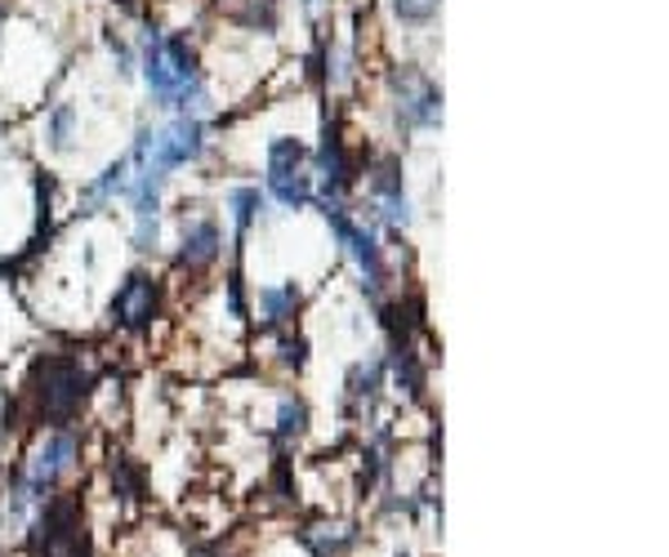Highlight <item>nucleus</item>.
<instances>
[{
  "mask_svg": "<svg viewBox=\"0 0 669 557\" xmlns=\"http://www.w3.org/2000/svg\"><path fill=\"white\" fill-rule=\"evenodd\" d=\"M94 388V375L77 357H41L27 379V397L36 406V420L49 429H67L81 414L86 397Z\"/></svg>",
  "mask_w": 669,
  "mask_h": 557,
  "instance_id": "1",
  "label": "nucleus"
},
{
  "mask_svg": "<svg viewBox=\"0 0 669 557\" xmlns=\"http://www.w3.org/2000/svg\"><path fill=\"white\" fill-rule=\"evenodd\" d=\"M201 152H206V125H201L196 116H179L157 134L144 129L139 144H134V152H129V166H148L157 174H170V170L196 161Z\"/></svg>",
  "mask_w": 669,
  "mask_h": 557,
  "instance_id": "2",
  "label": "nucleus"
},
{
  "mask_svg": "<svg viewBox=\"0 0 669 557\" xmlns=\"http://www.w3.org/2000/svg\"><path fill=\"white\" fill-rule=\"evenodd\" d=\"M77 455H81L77 433H72V429H54V433L36 446V455L27 459V477H23V486L14 491V513H23L32 500H49V491L58 486V477L72 473Z\"/></svg>",
  "mask_w": 669,
  "mask_h": 557,
  "instance_id": "3",
  "label": "nucleus"
},
{
  "mask_svg": "<svg viewBox=\"0 0 669 557\" xmlns=\"http://www.w3.org/2000/svg\"><path fill=\"white\" fill-rule=\"evenodd\" d=\"M32 548L41 557H90L86 535H81V509L72 496H49L36 526H32Z\"/></svg>",
  "mask_w": 669,
  "mask_h": 557,
  "instance_id": "4",
  "label": "nucleus"
},
{
  "mask_svg": "<svg viewBox=\"0 0 669 557\" xmlns=\"http://www.w3.org/2000/svg\"><path fill=\"white\" fill-rule=\"evenodd\" d=\"M393 94H397V125L401 129H433L442 121V90L411 72V67H401L393 72Z\"/></svg>",
  "mask_w": 669,
  "mask_h": 557,
  "instance_id": "5",
  "label": "nucleus"
},
{
  "mask_svg": "<svg viewBox=\"0 0 669 557\" xmlns=\"http://www.w3.org/2000/svg\"><path fill=\"white\" fill-rule=\"evenodd\" d=\"M157 304H161V286L152 272H129L121 291L112 295V326L121 330H148L152 317H157Z\"/></svg>",
  "mask_w": 669,
  "mask_h": 557,
  "instance_id": "6",
  "label": "nucleus"
},
{
  "mask_svg": "<svg viewBox=\"0 0 669 557\" xmlns=\"http://www.w3.org/2000/svg\"><path fill=\"white\" fill-rule=\"evenodd\" d=\"M317 170H321V183H326V196H321V201H340V196L353 187V166H349V157H344V138H340V125H334V121L321 125Z\"/></svg>",
  "mask_w": 669,
  "mask_h": 557,
  "instance_id": "7",
  "label": "nucleus"
},
{
  "mask_svg": "<svg viewBox=\"0 0 669 557\" xmlns=\"http://www.w3.org/2000/svg\"><path fill=\"white\" fill-rule=\"evenodd\" d=\"M219 254H224V232H219L215 219H192V224H183V246H179V263L183 268L201 272V268L219 263Z\"/></svg>",
  "mask_w": 669,
  "mask_h": 557,
  "instance_id": "8",
  "label": "nucleus"
},
{
  "mask_svg": "<svg viewBox=\"0 0 669 557\" xmlns=\"http://www.w3.org/2000/svg\"><path fill=\"white\" fill-rule=\"evenodd\" d=\"M161 32L157 27H148L144 32V77H148V90L157 94V103L161 107H174V99L183 94V86L174 81V72H170V62H166V49H161Z\"/></svg>",
  "mask_w": 669,
  "mask_h": 557,
  "instance_id": "9",
  "label": "nucleus"
},
{
  "mask_svg": "<svg viewBox=\"0 0 669 557\" xmlns=\"http://www.w3.org/2000/svg\"><path fill=\"white\" fill-rule=\"evenodd\" d=\"M344 246L353 250V259H358V268H362V276H366V291H371V295H379V291H384V282H388V272H384V250H379L375 232L353 228V232L344 237Z\"/></svg>",
  "mask_w": 669,
  "mask_h": 557,
  "instance_id": "10",
  "label": "nucleus"
},
{
  "mask_svg": "<svg viewBox=\"0 0 669 557\" xmlns=\"http://www.w3.org/2000/svg\"><path fill=\"white\" fill-rule=\"evenodd\" d=\"M299 304H304V291H299L295 282H286V286H263V291H259V312H263L268 326L291 321V317L299 312Z\"/></svg>",
  "mask_w": 669,
  "mask_h": 557,
  "instance_id": "11",
  "label": "nucleus"
},
{
  "mask_svg": "<svg viewBox=\"0 0 669 557\" xmlns=\"http://www.w3.org/2000/svg\"><path fill=\"white\" fill-rule=\"evenodd\" d=\"M125 183H129V157H116L90 187H86V196H81V205H86V215H94V205H103V201H112V196H121L125 192Z\"/></svg>",
  "mask_w": 669,
  "mask_h": 557,
  "instance_id": "12",
  "label": "nucleus"
},
{
  "mask_svg": "<svg viewBox=\"0 0 669 557\" xmlns=\"http://www.w3.org/2000/svg\"><path fill=\"white\" fill-rule=\"evenodd\" d=\"M304 544L317 557H344L358 544V526H349V522H340V526H313V531H304Z\"/></svg>",
  "mask_w": 669,
  "mask_h": 557,
  "instance_id": "13",
  "label": "nucleus"
},
{
  "mask_svg": "<svg viewBox=\"0 0 669 557\" xmlns=\"http://www.w3.org/2000/svg\"><path fill=\"white\" fill-rule=\"evenodd\" d=\"M268 196L299 211L304 201H313V174L308 170H291V174H268Z\"/></svg>",
  "mask_w": 669,
  "mask_h": 557,
  "instance_id": "14",
  "label": "nucleus"
},
{
  "mask_svg": "<svg viewBox=\"0 0 669 557\" xmlns=\"http://www.w3.org/2000/svg\"><path fill=\"white\" fill-rule=\"evenodd\" d=\"M371 192L379 196V205L407 201V196H401V157H379L371 166Z\"/></svg>",
  "mask_w": 669,
  "mask_h": 557,
  "instance_id": "15",
  "label": "nucleus"
},
{
  "mask_svg": "<svg viewBox=\"0 0 669 557\" xmlns=\"http://www.w3.org/2000/svg\"><path fill=\"white\" fill-rule=\"evenodd\" d=\"M277 10H282V0H241V5L233 10V19L250 32H273L277 27Z\"/></svg>",
  "mask_w": 669,
  "mask_h": 557,
  "instance_id": "16",
  "label": "nucleus"
},
{
  "mask_svg": "<svg viewBox=\"0 0 669 557\" xmlns=\"http://www.w3.org/2000/svg\"><path fill=\"white\" fill-rule=\"evenodd\" d=\"M304 433H308V406H304L299 397H286V401L277 406V442L291 446V442H299Z\"/></svg>",
  "mask_w": 669,
  "mask_h": 557,
  "instance_id": "17",
  "label": "nucleus"
},
{
  "mask_svg": "<svg viewBox=\"0 0 669 557\" xmlns=\"http://www.w3.org/2000/svg\"><path fill=\"white\" fill-rule=\"evenodd\" d=\"M291 170H304V144L282 134L268 144V174H291Z\"/></svg>",
  "mask_w": 669,
  "mask_h": 557,
  "instance_id": "18",
  "label": "nucleus"
},
{
  "mask_svg": "<svg viewBox=\"0 0 669 557\" xmlns=\"http://www.w3.org/2000/svg\"><path fill=\"white\" fill-rule=\"evenodd\" d=\"M228 205H233V219H237V237H246V232L254 228L259 211H263V192H259V187H237V192L228 196Z\"/></svg>",
  "mask_w": 669,
  "mask_h": 557,
  "instance_id": "19",
  "label": "nucleus"
},
{
  "mask_svg": "<svg viewBox=\"0 0 669 557\" xmlns=\"http://www.w3.org/2000/svg\"><path fill=\"white\" fill-rule=\"evenodd\" d=\"M379 379H384V362H362V366H353V375H349V397L353 401H375V393H379Z\"/></svg>",
  "mask_w": 669,
  "mask_h": 557,
  "instance_id": "20",
  "label": "nucleus"
},
{
  "mask_svg": "<svg viewBox=\"0 0 669 557\" xmlns=\"http://www.w3.org/2000/svg\"><path fill=\"white\" fill-rule=\"evenodd\" d=\"M72 129H77V107H54V116H49V148H58V152H67L72 148Z\"/></svg>",
  "mask_w": 669,
  "mask_h": 557,
  "instance_id": "21",
  "label": "nucleus"
},
{
  "mask_svg": "<svg viewBox=\"0 0 669 557\" xmlns=\"http://www.w3.org/2000/svg\"><path fill=\"white\" fill-rule=\"evenodd\" d=\"M438 5H442V0H393V14L401 23H411V27H424V23H433Z\"/></svg>",
  "mask_w": 669,
  "mask_h": 557,
  "instance_id": "22",
  "label": "nucleus"
},
{
  "mask_svg": "<svg viewBox=\"0 0 669 557\" xmlns=\"http://www.w3.org/2000/svg\"><path fill=\"white\" fill-rule=\"evenodd\" d=\"M112 486H116L121 500H139L144 496V481H139V473L129 468V459H116L112 464Z\"/></svg>",
  "mask_w": 669,
  "mask_h": 557,
  "instance_id": "23",
  "label": "nucleus"
},
{
  "mask_svg": "<svg viewBox=\"0 0 669 557\" xmlns=\"http://www.w3.org/2000/svg\"><path fill=\"white\" fill-rule=\"evenodd\" d=\"M277 353H282V366L286 371H304L308 366V339L304 334H282L277 339Z\"/></svg>",
  "mask_w": 669,
  "mask_h": 557,
  "instance_id": "24",
  "label": "nucleus"
},
{
  "mask_svg": "<svg viewBox=\"0 0 669 557\" xmlns=\"http://www.w3.org/2000/svg\"><path fill=\"white\" fill-rule=\"evenodd\" d=\"M157 232H161L157 228V215L152 219H139V228H134V250H144V254L157 250Z\"/></svg>",
  "mask_w": 669,
  "mask_h": 557,
  "instance_id": "25",
  "label": "nucleus"
},
{
  "mask_svg": "<svg viewBox=\"0 0 669 557\" xmlns=\"http://www.w3.org/2000/svg\"><path fill=\"white\" fill-rule=\"evenodd\" d=\"M228 312L233 317H246V295H241V272L233 268V276H228Z\"/></svg>",
  "mask_w": 669,
  "mask_h": 557,
  "instance_id": "26",
  "label": "nucleus"
},
{
  "mask_svg": "<svg viewBox=\"0 0 669 557\" xmlns=\"http://www.w3.org/2000/svg\"><path fill=\"white\" fill-rule=\"evenodd\" d=\"M5 14H10V5H5V0H0V23H5Z\"/></svg>",
  "mask_w": 669,
  "mask_h": 557,
  "instance_id": "27",
  "label": "nucleus"
},
{
  "mask_svg": "<svg viewBox=\"0 0 669 557\" xmlns=\"http://www.w3.org/2000/svg\"><path fill=\"white\" fill-rule=\"evenodd\" d=\"M308 5H313V0H308Z\"/></svg>",
  "mask_w": 669,
  "mask_h": 557,
  "instance_id": "28",
  "label": "nucleus"
}]
</instances>
